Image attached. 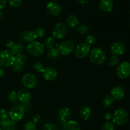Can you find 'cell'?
Here are the masks:
<instances>
[{"mask_svg":"<svg viewBox=\"0 0 130 130\" xmlns=\"http://www.w3.org/2000/svg\"><path fill=\"white\" fill-rule=\"evenodd\" d=\"M90 52V46L86 43H80L75 50V55L79 58H83L88 55Z\"/></svg>","mask_w":130,"mask_h":130,"instance_id":"9c48e42d","label":"cell"},{"mask_svg":"<svg viewBox=\"0 0 130 130\" xmlns=\"http://www.w3.org/2000/svg\"><path fill=\"white\" fill-rule=\"evenodd\" d=\"M33 69L36 71V72H39V73H42L43 71L44 70V66L41 62H37L34 63L33 65Z\"/></svg>","mask_w":130,"mask_h":130,"instance_id":"4316f807","label":"cell"},{"mask_svg":"<svg viewBox=\"0 0 130 130\" xmlns=\"http://www.w3.org/2000/svg\"><path fill=\"white\" fill-rule=\"evenodd\" d=\"M62 130H81V126L77 121L70 120L64 123Z\"/></svg>","mask_w":130,"mask_h":130,"instance_id":"d6986e66","label":"cell"},{"mask_svg":"<svg viewBox=\"0 0 130 130\" xmlns=\"http://www.w3.org/2000/svg\"><path fill=\"white\" fill-rule=\"evenodd\" d=\"M15 55L10 50H3L0 52V67H8L13 64Z\"/></svg>","mask_w":130,"mask_h":130,"instance_id":"3957f363","label":"cell"},{"mask_svg":"<svg viewBox=\"0 0 130 130\" xmlns=\"http://www.w3.org/2000/svg\"><path fill=\"white\" fill-rule=\"evenodd\" d=\"M60 52L57 48H52L48 51L47 57L51 59H57L60 56Z\"/></svg>","mask_w":130,"mask_h":130,"instance_id":"d4e9b609","label":"cell"},{"mask_svg":"<svg viewBox=\"0 0 130 130\" xmlns=\"http://www.w3.org/2000/svg\"><path fill=\"white\" fill-rule=\"evenodd\" d=\"M119 63V58L117 56L112 55L109 59V63L111 66H116Z\"/></svg>","mask_w":130,"mask_h":130,"instance_id":"8d00e7d4","label":"cell"},{"mask_svg":"<svg viewBox=\"0 0 130 130\" xmlns=\"http://www.w3.org/2000/svg\"><path fill=\"white\" fill-rule=\"evenodd\" d=\"M55 45V39L53 37H49L47 38L44 41V46L48 49L53 48V46Z\"/></svg>","mask_w":130,"mask_h":130,"instance_id":"f1b7e54d","label":"cell"},{"mask_svg":"<svg viewBox=\"0 0 130 130\" xmlns=\"http://www.w3.org/2000/svg\"><path fill=\"white\" fill-rule=\"evenodd\" d=\"M129 25H130V24H129Z\"/></svg>","mask_w":130,"mask_h":130,"instance_id":"681fc988","label":"cell"},{"mask_svg":"<svg viewBox=\"0 0 130 130\" xmlns=\"http://www.w3.org/2000/svg\"><path fill=\"white\" fill-rule=\"evenodd\" d=\"M114 99H112L111 96L110 95H107V96H105L104 98L102 101V105L105 108H109L110 107H111V105H112L113 102H114Z\"/></svg>","mask_w":130,"mask_h":130,"instance_id":"484cf974","label":"cell"},{"mask_svg":"<svg viewBox=\"0 0 130 130\" xmlns=\"http://www.w3.org/2000/svg\"><path fill=\"white\" fill-rule=\"evenodd\" d=\"M25 114L24 109L21 105H15L13 107L9 112V116L10 119L15 123L20 121L23 119Z\"/></svg>","mask_w":130,"mask_h":130,"instance_id":"8992f818","label":"cell"},{"mask_svg":"<svg viewBox=\"0 0 130 130\" xmlns=\"http://www.w3.org/2000/svg\"><path fill=\"white\" fill-rule=\"evenodd\" d=\"M42 76L45 81H52L57 78L58 76V72L53 67H46L42 72Z\"/></svg>","mask_w":130,"mask_h":130,"instance_id":"8fae6325","label":"cell"},{"mask_svg":"<svg viewBox=\"0 0 130 130\" xmlns=\"http://www.w3.org/2000/svg\"><path fill=\"white\" fill-rule=\"evenodd\" d=\"M16 126V123L11 119L0 121V127L3 130H15Z\"/></svg>","mask_w":130,"mask_h":130,"instance_id":"ac0fdd59","label":"cell"},{"mask_svg":"<svg viewBox=\"0 0 130 130\" xmlns=\"http://www.w3.org/2000/svg\"><path fill=\"white\" fill-rule=\"evenodd\" d=\"M14 42L13 41H11V40H8L6 42V48H8L9 50H10L11 49V47L13 46V45L14 44Z\"/></svg>","mask_w":130,"mask_h":130,"instance_id":"b9f144b4","label":"cell"},{"mask_svg":"<svg viewBox=\"0 0 130 130\" xmlns=\"http://www.w3.org/2000/svg\"><path fill=\"white\" fill-rule=\"evenodd\" d=\"M27 60V57L26 55L24 54H18L15 56V60H14L13 63L20 65V66H24V63Z\"/></svg>","mask_w":130,"mask_h":130,"instance_id":"603a6c76","label":"cell"},{"mask_svg":"<svg viewBox=\"0 0 130 130\" xmlns=\"http://www.w3.org/2000/svg\"><path fill=\"white\" fill-rule=\"evenodd\" d=\"M52 1H57V0H52Z\"/></svg>","mask_w":130,"mask_h":130,"instance_id":"c3c4849f","label":"cell"},{"mask_svg":"<svg viewBox=\"0 0 130 130\" xmlns=\"http://www.w3.org/2000/svg\"><path fill=\"white\" fill-rule=\"evenodd\" d=\"M112 114L110 112H107L106 114L104 115V118H105V120H107V121H109L110 120H111L112 119Z\"/></svg>","mask_w":130,"mask_h":130,"instance_id":"60d3db41","label":"cell"},{"mask_svg":"<svg viewBox=\"0 0 130 130\" xmlns=\"http://www.w3.org/2000/svg\"><path fill=\"white\" fill-rule=\"evenodd\" d=\"M116 74L120 79H125L130 77V63L123 62L116 68Z\"/></svg>","mask_w":130,"mask_h":130,"instance_id":"5b68a950","label":"cell"},{"mask_svg":"<svg viewBox=\"0 0 130 130\" xmlns=\"http://www.w3.org/2000/svg\"><path fill=\"white\" fill-rule=\"evenodd\" d=\"M99 7L104 12H111L114 8V3L112 0H100Z\"/></svg>","mask_w":130,"mask_h":130,"instance_id":"2e32d148","label":"cell"},{"mask_svg":"<svg viewBox=\"0 0 130 130\" xmlns=\"http://www.w3.org/2000/svg\"><path fill=\"white\" fill-rule=\"evenodd\" d=\"M9 113L8 112L6 109H1L0 110V121L6 120L8 119Z\"/></svg>","mask_w":130,"mask_h":130,"instance_id":"836d02e7","label":"cell"},{"mask_svg":"<svg viewBox=\"0 0 130 130\" xmlns=\"http://www.w3.org/2000/svg\"><path fill=\"white\" fill-rule=\"evenodd\" d=\"M125 45L121 41H116L110 46V52L113 55L119 56L124 54L125 52Z\"/></svg>","mask_w":130,"mask_h":130,"instance_id":"7c38bea8","label":"cell"},{"mask_svg":"<svg viewBox=\"0 0 130 130\" xmlns=\"http://www.w3.org/2000/svg\"><path fill=\"white\" fill-rule=\"evenodd\" d=\"M79 115L81 119L85 121H87L91 115V109L87 106L83 107L80 110Z\"/></svg>","mask_w":130,"mask_h":130,"instance_id":"44dd1931","label":"cell"},{"mask_svg":"<svg viewBox=\"0 0 130 130\" xmlns=\"http://www.w3.org/2000/svg\"><path fill=\"white\" fill-rule=\"evenodd\" d=\"M23 50H24V46L22 44L20 43H14L10 51L14 55H17L18 54H20L21 52H23Z\"/></svg>","mask_w":130,"mask_h":130,"instance_id":"cb8c5ba5","label":"cell"},{"mask_svg":"<svg viewBox=\"0 0 130 130\" xmlns=\"http://www.w3.org/2000/svg\"><path fill=\"white\" fill-rule=\"evenodd\" d=\"M96 42V37L93 34H90L86 38V43L88 45H92L94 44Z\"/></svg>","mask_w":130,"mask_h":130,"instance_id":"4dcf8cb0","label":"cell"},{"mask_svg":"<svg viewBox=\"0 0 130 130\" xmlns=\"http://www.w3.org/2000/svg\"><path fill=\"white\" fill-rule=\"evenodd\" d=\"M2 15H3V14H2V12H1V11H0V19H1V17H2Z\"/></svg>","mask_w":130,"mask_h":130,"instance_id":"bcb514c9","label":"cell"},{"mask_svg":"<svg viewBox=\"0 0 130 130\" xmlns=\"http://www.w3.org/2000/svg\"><path fill=\"white\" fill-rule=\"evenodd\" d=\"M0 130H2V129L1 128V127H0Z\"/></svg>","mask_w":130,"mask_h":130,"instance_id":"7dc6e473","label":"cell"},{"mask_svg":"<svg viewBox=\"0 0 130 130\" xmlns=\"http://www.w3.org/2000/svg\"><path fill=\"white\" fill-rule=\"evenodd\" d=\"M58 50L63 55H69L74 50V44L71 41H65L60 44Z\"/></svg>","mask_w":130,"mask_h":130,"instance_id":"30bf717a","label":"cell"},{"mask_svg":"<svg viewBox=\"0 0 130 130\" xmlns=\"http://www.w3.org/2000/svg\"><path fill=\"white\" fill-rule=\"evenodd\" d=\"M77 32L81 34H87L89 32V27L86 25L83 24L79 27L78 29H77Z\"/></svg>","mask_w":130,"mask_h":130,"instance_id":"d6a6232c","label":"cell"},{"mask_svg":"<svg viewBox=\"0 0 130 130\" xmlns=\"http://www.w3.org/2000/svg\"><path fill=\"white\" fill-rule=\"evenodd\" d=\"M56 127L53 123H48L43 126V130H55Z\"/></svg>","mask_w":130,"mask_h":130,"instance_id":"f35d334b","label":"cell"},{"mask_svg":"<svg viewBox=\"0 0 130 130\" xmlns=\"http://www.w3.org/2000/svg\"><path fill=\"white\" fill-rule=\"evenodd\" d=\"M9 4L13 8H19L22 5V0H8Z\"/></svg>","mask_w":130,"mask_h":130,"instance_id":"e575fe53","label":"cell"},{"mask_svg":"<svg viewBox=\"0 0 130 130\" xmlns=\"http://www.w3.org/2000/svg\"><path fill=\"white\" fill-rule=\"evenodd\" d=\"M17 97L21 102L28 103L31 99V93L26 89H22L17 93Z\"/></svg>","mask_w":130,"mask_h":130,"instance_id":"e0dca14e","label":"cell"},{"mask_svg":"<svg viewBox=\"0 0 130 130\" xmlns=\"http://www.w3.org/2000/svg\"><path fill=\"white\" fill-rule=\"evenodd\" d=\"M67 32V25L63 22L57 23L53 28L52 35L53 38L57 39H63Z\"/></svg>","mask_w":130,"mask_h":130,"instance_id":"ba28073f","label":"cell"},{"mask_svg":"<svg viewBox=\"0 0 130 130\" xmlns=\"http://www.w3.org/2000/svg\"><path fill=\"white\" fill-rule=\"evenodd\" d=\"M5 71H4L1 67H0V79L3 78L4 76H5Z\"/></svg>","mask_w":130,"mask_h":130,"instance_id":"ee69618b","label":"cell"},{"mask_svg":"<svg viewBox=\"0 0 130 130\" xmlns=\"http://www.w3.org/2000/svg\"><path fill=\"white\" fill-rule=\"evenodd\" d=\"M40 119H41L40 115H39V114H35V115L33 116L32 121L36 124V123H38V122L40 121Z\"/></svg>","mask_w":130,"mask_h":130,"instance_id":"ab89813d","label":"cell"},{"mask_svg":"<svg viewBox=\"0 0 130 130\" xmlns=\"http://www.w3.org/2000/svg\"><path fill=\"white\" fill-rule=\"evenodd\" d=\"M71 116H72L71 110L69 107L64 106L60 109L58 112V117L64 123L70 121Z\"/></svg>","mask_w":130,"mask_h":130,"instance_id":"9a60e30c","label":"cell"},{"mask_svg":"<svg viewBox=\"0 0 130 130\" xmlns=\"http://www.w3.org/2000/svg\"><path fill=\"white\" fill-rule=\"evenodd\" d=\"M34 32L37 38H42L45 34V30L43 28H38Z\"/></svg>","mask_w":130,"mask_h":130,"instance_id":"74e56055","label":"cell"},{"mask_svg":"<svg viewBox=\"0 0 130 130\" xmlns=\"http://www.w3.org/2000/svg\"><path fill=\"white\" fill-rule=\"evenodd\" d=\"M44 50V45L38 41L31 42L27 46L28 52L32 57H39L43 55Z\"/></svg>","mask_w":130,"mask_h":130,"instance_id":"277c9868","label":"cell"},{"mask_svg":"<svg viewBox=\"0 0 130 130\" xmlns=\"http://www.w3.org/2000/svg\"><path fill=\"white\" fill-rule=\"evenodd\" d=\"M8 98L9 101L11 103H15L18 100L17 97V93L15 91L13 90V91H11L8 93Z\"/></svg>","mask_w":130,"mask_h":130,"instance_id":"83f0119b","label":"cell"},{"mask_svg":"<svg viewBox=\"0 0 130 130\" xmlns=\"http://www.w3.org/2000/svg\"><path fill=\"white\" fill-rule=\"evenodd\" d=\"M67 23L70 27L72 28H75L79 25V19L76 15H69L67 18Z\"/></svg>","mask_w":130,"mask_h":130,"instance_id":"7402d4cb","label":"cell"},{"mask_svg":"<svg viewBox=\"0 0 130 130\" xmlns=\"http://www.w3.org/2000/svg\"><path fill=\"white\" fill-rule=\"evenodd\" d=\"M102 130H115V125L110 121H107L103 124Z\"/></svg>","mask_w":130,"mask_h":130,"instance_id":"f546056e","label":"cell"},{"mask_svg":"<svg viewBox=\"0 0 130 130\" xmlns=\"http://www.w3.org/2000/svg\"><path fill=\"white\" fill-rule=\"evenodd\" d=\"M77 1H78V2L79 3L84 5V4H86L87 3H88L89 1H90V0H77Z\"/></svg>","mask_w":130,"mask_h":130,"instance_id":"f6af8a7d","label":"cell"},{"mask_svg":"<svg viewBox=\"0 0 130 130\" xmlns=\"http://www.w3.org/2000/svg\"><path fill=\"white\" fill-rule=\"evenodd\" d=\"M112 119L116 124L118 125H124L129 120V114L124 108H119L114 112Z\"/></svg>","mask_w":130,"mask_h":130,"instance_id":"7a4b0ae2","label":"cell"},{"mask_svg":"<svg viewBox=\"0 0 130 130\" xmlns=\"http://www.w3.org/2000/svg\"><path fill=\"white\" fill-rule=\"evenodd\" d=\"M11 67H12L13 71L16 73H20L22 72L23 69H24V66H20V65L16 64V63H13L11 66Z\"/></svg>","mask_w":130,"mask_h":130,"instance_id":"d590c367","label":"cell"},{"mask_svg":"<svg viewBox=\"0 0 130 130\" xmlns=\"http://www.w3.org/2000/svg\"><path fill=\"white\" fill-rule=\"evenodd\" d=\"M22 39L27 43H31V42L35 41V39L37 37L35 34V32L33 30H29V31H25L22 35Z\"/></svg>","mask_w":130,"mask_h":130,"instance_id":"ffe728a7","label":"cell"},{"mask_svg":"<svg viewBox=\"0 0 130 130\" xmlns=\"http://www.w3.org/2000/svg\"><path fill=\"white\" fill-rule=\"evenodd\" d=\"M24 130H36V124L33 123L32 121H28L25 123L24 125Z\"/></svg>","mask_w":130,"mask_h":130,"instance_id":"1f68e13d","label":"cell"},{"mask_svg":"<svg viewBox=\"0 0 130 130\" xmlns=\"http://www.w3.org/2000/svg\"><path fill=\"white\" fill-rule=\"evenodd\" d=\"M48 12L52 16H57L61 12V7L60 5L55 1H51L46 5Z\"/></svg>","mask_w":130,"mask_h":130,"instance_id":"5bb4252c","label":"cell"},{"mask_svg":"<svg viewBox=\"0 0 130 130\" xmlns=\"http://www.w3.org/2000/svg\"><path fill=\"white\" fill-rule=\"evenodd\" d=\"M125 95V92L123 87L120 86H115L112 88L110 91V96L114 100H120L123 99Z\"/></svg>","mask_w":130,"mask_h":130,"instance_id":"4fadbf2b","label":"cell"},{"mask_svg":"<svg viewBox=\"0 0 130 130\" xmlns=\"http://www.w3.org/2000/svg\"><path fill=\"white\" fill-rule=\"evenodd\" d=\"M90 61L93 64L100 66L105 63L106 60V56L104 51L99 48H95L91 50L89 55Z\"/></svg>","mask_w":130,"mask_h":130,"instance_id":"6da1fadb","label":"cell"},{"mask_svg":"<svg viewBox=\"0 0 130 130\" xmlns=\"http://www.w3.org/2000/svg\"><path fill=\"white\" fill-rule=\"evenodd\" d=\"M22 83L26 88L32 89L38 85V79L32 74L27 73L22 77Z\"/></svg>","mask_w":130,"mask_h":130,"instance_id":"52a82bcc","label":"cell"},{"mask_svg":"<svg viewBox=\"0 0 130 130\" xmlns=\"http://www.w3.org/2000/svg\"><path fill=\"white\" fill-rule=\"evenodd\" d=\"M7 1L6 0H0V11L6 6Z\"/></svg>","mask_w":130,"mask_h":130,"instance_id":"7bdbcfd3","label":"cell"}]
</instances>
